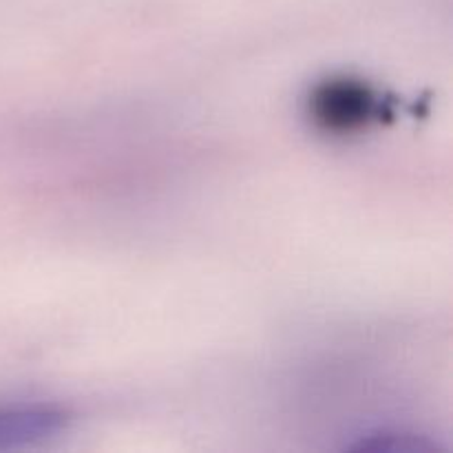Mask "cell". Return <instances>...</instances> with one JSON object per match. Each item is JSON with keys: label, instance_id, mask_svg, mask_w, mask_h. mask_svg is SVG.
<instances>
[{"label": "cell", "instance_id": "obj_1", "mask_svg": "<svg viewBox=\"0 0 453 453\" xmlns=\"http://www.w3.org/2000/svg\"><path fill=\"white\" fill-rule=\"evenodd\" d=\"M380 100L370 84L352 78H330L314 87L308 113L327 133H354L380 118Z\"/></svg>", "mask_w": 453, "mask_h": 453}, {"label": "cell", "instance_id": "obj_2", "mask_svg": "<svg viewBox=\"0 0 453 453\" xmlns=\"http://www.w3.org/2000/svg\"><path fill=\"white\" fill-rule=\"evenodd\" d=\"M69 423V411L58 405H44V403L0 405V451L22 449L51 441L66 432Z\"/></svg>", "mask_w": 453, "mask_h": 453}]
</instances>
